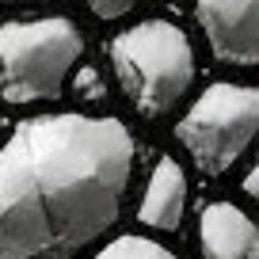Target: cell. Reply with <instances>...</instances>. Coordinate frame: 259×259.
<instances>
[{
  "label": "cell",
  "mask_w": 259,
  "mask_h": 259,
  "mask_svg": "<svg viewBox=\"0 0 259 259\" xmlns=\"http://www.w3.org/2000/svg\"><path fill=\"white\" fill-rule=\"evenodd\" d=\"M84 57V34L69 16L0 23V99L12 107L61 99Z\"/></svg>",
  "instance_id": "obj_3"
},
{
  "label": "cell",
  "mask_w": 259,
  "mask_h": 259,
  "mask_svg": "<svg viewBox=\"0 0 259 259\" xmlns=\"http://www.w3.org/2000/svg\"><path fill=\"white\" fill-rule=\"evenodd\" d=\"M198 244L206 259H259V225L233 202H210L198 213Z\"/></svg>",
  "instance_id": "obj_6"
},
{
  "label": "cell",
  "mask_w": 259,
  "mask_h": 259,
  "mask_svg": "<svg viewBox=\"0 0 259 259\" xmlns=\"http://www.w3.org/2000/svg\"><path fill=\"white\" fill-rule=\"evenodd\" d=\"M84 4H88L99 19H122L126 12L141 8V4H149V0H84Z\"/></svg>",
  "instance_id": "obj_9"
},
{
  "label": "cell",
  "mask_w": 259,
  "mask_h": 259,
  "mask_svg": "<svg viewBox=\"0 0 259 259\" xmlns=\"http://www.w3.org/2000/svg\"><path fill=\"white\" fill-rule=\"evenodd\" d=\"M134 176L118 118L38 114L0 145V259H73L111 233Z\"/></svg>",
  "instance_id": "obj_1"
},
{
  "label": "cell",
  "mask_w": 259,
  "mask_h": 259,
  "mask_svg": "<svg viewBox=\"0 0 259 259\" xmlns=\"http://www.w3.org/2000/svg\"><path fill=\"white\" fill-rule=\"evenodd\" d=\"M259 138V88L218 80L191 103L176 122V141L187 149L194 168L225 176Z\"/></svg>",
  "instance_id": "obj_4"
},
{
  "label": "cell",
  "mask_w": 259,
  "mask_h": 259,
  "mask_svg": "<svg viewBox=\"0 0 259 259\" xmlns=\"http://www.w3.org/2000/svg\"><path fill=\"white\" fill-rule=\"evenodd\" d=\"M198 23L221 65L259 69V0H198Z\"/></svg>",
  "instance_id": "obj_5"
},
{
  "label": "cell",
  "mask_w": 259,
  "mask_h": 259,
  "mask_svg": "<svg viewBox=\"0 0 259 259\" xmlns=\"http://www.w3.org/2000/svg\"><path fill=\"white\" fill-rule=\"evenodd\" d=\"M111 65L126 99L145 118H164L194 84V46L168 19H141L114 34Z\"/></svg>",
  "instance_id": "obj_2"
},
{
  "label": "cell",
  "mask_w": 259,
  "mask_h": 259,
  "mask_svg": "<svg viewBox=\"0 0 259 259\" xmlns=\"http://www.w3.org/2000/svg\"><path fill=\"white\" fill-rule=\"evenodd\" d=\"M92 259H179L171 248H164V244L149 240V236H114L111 244H103V248L96 251Z\"/></svg>",
  "instance_id": "obj_8"
},
{
  "label": "cell",
  "mask_w": 259,
  "mask_h": 259,
  "mask_svg": "<svg viewBox=\"0 0 259 259\" xmlns=\"http://www.w3.org/2000/svg\"><path fill=\"white\" fill-rule=\"evenodd\" d=\"M0 4H46V0H0Z\"/></svg>",
  "instance_id": "obj_11"
},
{
  "label": "cell",
  "mask_w": 259,
  "mask_h": 259,
  "mask_svg": "<svg viewBox=\"0 0 259 259\" xmlns=\"http://www.w3.org/2000/svg\"><path fill=\"white\" fill-rule=\"evenodd\" d=\"M183 213H187V176L171 156H160L145 183V194H141L138 221L156 233H176L183 225Z\"/></svg>",
  "instance_id": "obj_7"
},
{
  "label": "cell",
  "mask_w": 259,
  "mask_h": 259,
  "mask_svg": "<svg viewBox=\"0 0 259 259\" xmlns=\"http://www.w3.org/2000/svg\"><path fill=\"white\" fill-rule=\"evenodd\" d=\"M244 194L259 202V160H255V168H251L248 176H244Z\"/></svg>",
  "instance_id": "obj_10"
}]
</instances>
